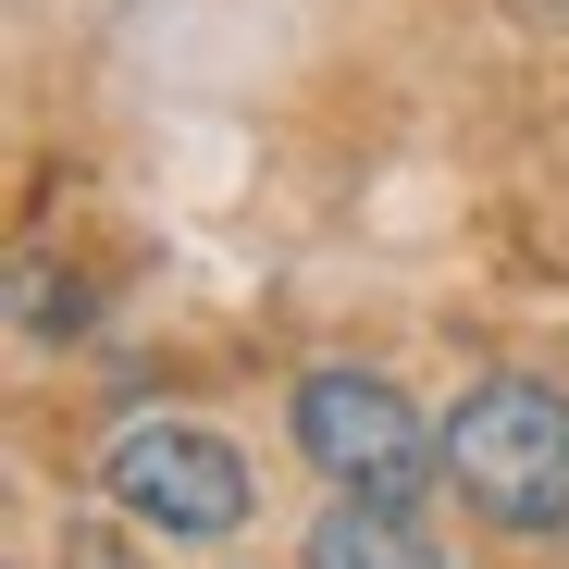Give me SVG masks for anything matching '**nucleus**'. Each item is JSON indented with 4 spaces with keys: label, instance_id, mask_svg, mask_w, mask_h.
Returning <instances> with one entry per match:
<instances>
[{
    "label": "nucleus",
    "instance_id": "nucleus-1",
    "mask_svg": "<svg viewBox=\"0 0 569 569\" xmlns=\"http://www.w3.org/2000/svg\"><path fill=\"white\" fill-rule=\"evenodd\" d=\"M284 433H298V458L322 470L335 496H371V508H421V496L446 483V421H421L385 371H359V359L298 371Z\"/></svg>",
    "mask_w": 569,
    "mask_h": 569
},
{
    "label": "nucleus",
    "instance_id": "nucleus-2",
    "mask_svg": "<svg viewBox=\"0 0 569 569\" xmlns=\"http://www.w3.org/2000/svg\"><path fill=\"white\" fill-rule=\"evenodd\" d=\"M446 483L496 532H557L569 520V397L532 371H483L446 409Z\"/></svg>",
    "mask_w": 569,
    "mask_h": 569
},
{
    "label": "nucleus",
    "instance_id": "nucleus-3",
    "mask_svg": "<svg viewBox=\"0 0 569 569\" xmlns=\"http://www.w3.org/2000/svg\"><path fill=\"white\" fill-rule=\"evenodd\" d=\"M100 496H112L137 532H161V545H211V532L248 520L260 470H248L211 421H124V433L100 446Z\"/></svg>",
    "mask_w": 569,
    "mask_h": 569
},
{
    "label": "nucleus",
    "instance_id": "nucleus-4",
    "mask_svg": "<svg viewBox=\"0 0 569 569\" xmlns=\"http://www.w3.org/2000/svg\"><path fill=\"white\" fill-rule=\"evenodd\" d=\"M298 569H446V545L409 520V508H371V496H335L298 545Z\"/></svg>",
    "mask_w": 569,
    "mask_h": 569
},
{
    "label": "nucleus",
    "instance_id": "nucleus-5",
    "mask_svg": "<svg viewBox=\"0 0 569 569\" xmlns=\"http://www.w3.org/2000/svg\"><path fill=\"white\" fill-rule=\"evenodd\" d=\"M236 569H260V557H236Z\"/></svg>",
    "mask_w": 569,
    "mask_h": 569
}]
</instances>
